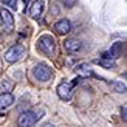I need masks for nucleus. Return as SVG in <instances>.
Listing matches in <instances>:
<instances>
[{
  "label": "nucleus",
  "mask_w": 127,
  "mask_h": 127,
  "mask_svg": "<svg viewBox=\"0 0 127 127\" xmlns=\"http://www.w3.org/2000/svg\"><path fill=\"white\" fill-rule=\"evenodd\" d=\"M37 48H39V51L43 53L45 56L54 54V50H56V40H54V37L50 36V34L40 36L39 40H37Z\"/></svg>",
  "instance_id": "obj_1"
},
{
  "label": "nucleus",
  "mask_w": 127,
  "mask_h": 127,
  "mask_svg": "<svg viewBox=\"0 0 127 127\" xmlns=\"http://www.w3.org/2000/svg\"><path fill=\"white\" fill-rule=\"evenodd\" d=\"M33 76L39 82H48L53 78V71L47 64H37V65L33 68Z\"/></svg>",
  "instance_id": "obj_2"
},
{
  "label": "nucleus",
  "mask_w": 127,
  "mask_h": 127,
  "mask_svg": "<svg viewBox=\"0 0 127 127\" xmlns=\"http://www.w3.org/2000/svg\"><path fill=\"white\" fill-rule=\"evenodd\" d=\"M40 119V116L37 115L36 112H31V110H28V112H23L20 116H19V119H17V126L19 127H33L37 121Z\"/></svg>",
  "instance_id": "obj_3"
},
{
  "label": "nucleus",
  "mask_w": 127,
  "mask_h": 127,
  "mask_svg": "<svg viewBox=\"0 0 127 127\" xmlns=\"http://www.w3.org/2000/svg\"><path fill=\"white\" fill-rule=\"evenodd\" d=\"M23 54H25V48L22 45H14L5 53V61L9 64H16L17 61H20L23 58Z\"/></svg>",
  "instance_id": "obj_4"
},
{
  "label": "nucleus",
  "mask_w": 127,
  "mask_h": 127,
  "mask_svg": "<svg viewBox=\"0 0 127 127\" xmlns=\"http://www.w3.org/2000/svg\"><path fill=\"white\" fill-rule=\"evenodd\" d=\"M0 20H2V23H3V27L6 28V31H12V30H14V17H12V14L6 8L0 9Z\"/></svg>",
  "instance_id": "obj_5"
},
{
  "label": "nucleus",
  "mask_w": 127,
  "mask_h": 127,
  "mask_svg": "<svg viewBox=\"0 0 127 127\" xmlns=\"http://www.w3.org/2000/svg\"><path fill=\"white\" fill-rule=\"evenodd\" d=\"M54 31L61 36H67L70 31H71V23H70L68 19H59L58 22L54 23Z\"/></svg>",
  "instance_id": "obj_6"
},
{
  "label": "nucleus",
  "mask_w": 127,
  "mask_h": 127,
  "mask_svg": "<svg viewBox=\"0 0 127 127\" xmlns=\"http://www.w3.org/2000/svg\"><path fill=\"white\" fill-rule=\"evenodd\" d=\"M64 48H65V51L70 53V54H74V53H78L81 51V48H82V43L79 39H74V37H70V39H67L65 42H64Z\"/></svg>",
  "instance_id": "obj_7"
},
{
  "label": "nucleus",
  "mask_w": 127,
  "mask_h": 127,
  "mask_svg": "<svg viewBox=\"0 0 127 127\" xmlns=\"http://www.w3.org/2000/svg\"><path fill=\"white\" fill-rule=\"evenodd\" d=\"M58 95L62 101H70L73 96V88H71V84L68 82H62L58 87Z\"/></svg>",
  "instance_id": "obj_8"
},
{
  "label": "nucleus",
  "mask_w": 127,
  "mask_h": 127,
  "mask_svg": "<svg viewBox=\"0 0 127 127\" xmlns=\"http://www.w3.org/2000/svg\"><path fill=\"white\" fill-rule=\"evenodd\" d=\"M121 53H123V42H115V43L110 47L109 51L104 53V59H112V58L116 59V58H119V56H121Z\"/></svg>",
  "instance_id": "obj_9"
},
{
  "label": "nucleus",
  "mask_w": 127,
  "mask_h": 127,
  "mask_svg": "<svg viewBox=\"0 0 127 127\" xmlns=\"http://www.w3.org/2000/svg\"><path fill=\"white\" fill-rule=\"evenodd\" d=\"M14 104V96L11 93H0V110H5Z\"/></svg>",
  "instance_id": "obj_10"
},
{
  "label": "nucleus",
  "mask_w": 127,
  "mask_h": 127,
  "mask_svg": "<svg viewBox=\"0 0 127 127\" xmlns=\"http://www.w3.org/2000/svg\"><path fill=\"white\" fill-rule=\"evenodd\" d=\"M42 11H43V2L42 0H36V2L31 5V8H30V14L33 19H39L40 14H42Z\"/></svg>",
  "instance_id": "obj_11"
},
{
  "label": "nucleus",
  "mask_w": 127,
  "mask_h": 127,
  "mask_svg": "<svg viewBox=\"0 0 127 127\" xmlns=\"http://www.w3.org/2000/svg\"><path fill=\"white\" fill-rule=\"evenodd\" d=\"M110 87H112V90H113V92H116V93H119V95L126 93V90H127V87H126L124 82H118V81L110 82Z\"/></svg>",
  "instance_id": "obj_12"
},
{
  "label": "nucleus",
  "mask_w": 127,
  "mask_h": 127,
  "mask_svg": "<svg viewBox=\"0 0 127 127\" xmlns=\"http://www.w3.org/2000/svg\"><path fill=\"white\" fill-rule=\"evenodd\" d=\"M98 64H99V65H102L104 68H113V65H115L112 59H99Z\"/></svg>",
  "instance_id": "obj_13"
},
{
  "label": "nucleus",
  "mask_w": 127,
  "mask_h": 127,
  "mask_svg": "<svg viewBox=\"0 0 127 127\" xmlns=\"http://www.w3.org/2000/svg\"><path fill=\"white\" fill-rule=\"evenodd\" d=\"M76 2H78V0H62V3H64L65 8H73L76 5Z\"/></svg>",
  "instance_id": "obj_14"
},
{
  "label": "nucleus",
  "mask_w": 127,
  "mask_h": 127,
  "mask_svg": "<svg viewBox=\"0 0 127 127\" xmlns=\"http://www.w3.org/2000/svg\"><path fill=\"white\" fill-rule=\"evenodd\" d=\"M3 2V5H6V6H11L12 9L17 6V0H2Z\"/></svg>",
  "instance_id": "obj_15"
},
{
  "label": "nucleus",
  "mask_w": 127,
  "mask_h": 127,
  "mask_svg": "<svg viewBox=\"0 0 127 127\" xmlns=\"http://www.w3.org/2000/svg\"><path fill=\"white\" fill-rule=\"evenodd\" d=\"M121 119H123L124 123L127 121V110H126V105H124L123 109H121Z\"/></svg>",
  "instance_id": "obj_16"
},
{
  "label": "nucleus",
  "mask_w": 127,
  "mask_h": 127,
  "mask_svg": "<svg viewBox=\"0 0 127 127\" xmlns=\"http://www.w3.org/2000/svg\"><path fill=\"white\" fill-rule=\"evenodd\" d=\"M40 127H54V124H51V123H45V124H42Z\"/></svg>",
  "instance_id": "obj_17"
},
{
  "label": "nucleus",
  "mask_w": 127,
  "mask_h": 127,
  "mask_svg": "<svg viewBox=\"0 0 127 127\" xmlns=\"http://www.w3.org/2000/svg\"><path fill=\"white\" fill-rule=\"evenodd\" d=\"M23 2H25V3H28V2H30V0H23Z\"/></svg>",
  "instance_id": "obj_18"
}]
</instances>
